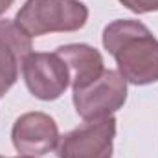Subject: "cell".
Wrapping results in <instances>:
<instances>
[{
    "label": "cell",
    "instance_id": "cell-10",
    "mask_svg": "<svg viewBox=\"0 0 158 158\" xmlns=\"http://www.w3.org/2000/svg\"><path fill=\"white\" fill-rule=\"evenodd\" d=\"M13 2H15V0H0V15H4V13L13 6Z\"/></svg>",
    "mask_w": 158,
    "mask_h": 158
},
{
    "label": "cell",
    "instance_id": "cell-4",
    "mask_svg": "<svg viewBox=\"0 0 158 158\" xmlns=\"http://www.w3.org/2000/svg\"><path fill=\"white\" fill-rule=\"evenodd\" d=\"M116 136V118L109 116L85 121L77 129L61 136L57 143L59 158H112Z\"/></svg>",
    "mask_w": 158,
    "mask_h": 158
},
{
    "label": "cell",
    "instance_id": "cell-11",
    "mask_svg": "<svg viewBox=\"0 0 158 158\" xmlns=\"http://www.w3.org/2000/svg\"><path fill=\"white\" fill-rule=\"evenodd\" d=\"M15 158H33V156H26V155H22V156H15Z\"/></svg>",
    "mask_w": 158,
    "mask_h": 158
},
{
    "label": "cell",
    "instance_id": "cell-12",
    "mask_svg": "<svg viewBox=\"0 0 158 158\" xmlns=\"http://www.w3.org/2000/svg\"><path fill=\"white\" fill-rule=\"evenodd\" d=\"M0 158H4V156H0Z\"/></svg>",
    "mask_w": 158,
    "mask_h": 158
},
{
    "label": "cell",
    "instance_id": "cell-9",
    "mask_svg": "<svg viewBox=\"0 0 158 158\" xmlns=\"http://www.w3.org/2000/svg\"><path fill=\"white\" fill-rule=\"evenodd\" d=\"M118 2L129 11L138 13V15L158 11V0H118Z\"/></svg>",
    "mask_w": 158,
    "mask_h": 158
},
{
    "label": "cell",
    "instance_id": "cell-8",
    "mask_svg": "<svg viewBox=\"0 0 158 158\" xmlns=\"http://www.w3.org/2000/svg\"><path fill=\"white\" fill-rule=\"evenodd\" d=\"M55 53L61 55V59L66 63V66L70 70L72 90L81 88V86L88 85L90 81L98 79L105 70L103 55L94 46H88L83 42L63 44L55 50Z\"/></svg>",
    "mask_w": 158,
    "mask_h": 158
},
{
    "label": "cell",
    "instance_id": "cell-2",
    "mask_svg": "<svg viewBox=\"0 0 158 158\" xmlns=\"http://www.w3.org/2000/svg\"><path fill=\"white\" fill-rule=\"evenodd\" d=\"M86 20L88 7L81 0H26L15 17L30 37L77 31Z\"/></svg>",
    "mask_w": 158,
    "mask_h": 158
},
{
    "label": "cell",
    "instance_id": "cell-5",
    "mask_svg": "<svg viewBox=\"0 0 158 158\" xmlns=\"http://www.w3.org/2000/svg\"><path fill=\"white\" fill-rule=\"evenodd\" d=\"M22 76L31 96L42 101L61 98L70 85V70L55 52H31L22 64Z\"/></svg>",
    "mask_w": 158,
    "mask_h": 158
},
{
    "label": "cell",
    "instance_id": "cell-3",
    "mask_svg": "<svg viewBox=\"0 0 158 158\" xmlns=\"http://www.w3.org/2000/svg\"><path fill=\"white\" fill-rule=\"evenodd\" d=\"M127 101V81L116 70H103L98 79L74 90V107L85 121L112 116Z\"/></svg>",
    "mask_w": 158,
    "mask_h": 158
},
{
    "label": "cell",
    "instance_id": "cell-6",
    "mask_svg": "<svg viewBox=\"0 0 158 158\" xmlns=\"http://www.w3.org/2000/svg\"><path fill=\"white\" fill-rule=\"evenodd\" d=\"M11 140L20 155L39 158L53 151L61 140L55 119L44 112H26L15 119Z\"/></svg>",
    "mask_w": 158,
    "mask_h": 158
},
{
    "label": "cell",
    "instance_id": "cell-7",
    "mask_svg": "<svg viewBox=\"0 0 158 158\" xmlns=\"http://www.w3.org/2000/svg\"><path fill=\"white\" fill-rule=\"evenodd\" d=\"M31 50V37L15 20H0V98L17 83L19 72Z\"/></svg>",
    "mask_w": 158,
    "mask_h": 158
},
{
    "label": "cell",
    "instance_id": "cell-1",
    "mask_svg": "<svg viewBox=\"0 0 158 158\" xmlns=\"http://www.w3.org/2000/svg\"><path fill=\"white\" fill-rule=\"evenodd\" d=\"M103 46L116 59L118 72L131 85L158 83V39L140 20L118 19L105 26Z\"/></svg>",
    "mask_w": 158,
    "mask_h": 158
}]
</instances>
